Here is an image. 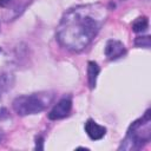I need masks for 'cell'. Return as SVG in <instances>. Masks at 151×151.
Instances as JSON below:
<instances>
[{"instance_id":"1","label":"cell","mask_w":151,"mask_h":151,"mask_svg":"<svg viewBox=\"0 0 151 151\" xmlns=\"http://www.w3.org/2000/svg\"><path fill=\"white\" fill-rule=\"evenodd\" d=\"M107 18V8L99 4H86L64 13L57 27L59 44L73 52L87 47L100 31Z\"/></svg>"},{"instance_id":"2","label":"cell","mask_w":151,"mask_h":151,"mask_svg":"<svg viewBox=\"0 0 151 151\" xmlns=\"http://www.w3.org/2000/svg\"><path fill=\"white\" fill-rule=\"evenodd\" d=\"M151 139V118L150 110H146L144 116L134 120L126 133V137L122 142L119 150H139Z\"/></svg>"},{"instance_id":"3","label":"cell","mask_w":151,"mask_h":151,"mask_svg":"<svg viewBox=\"0 0 151 151\" xmlns=\"http://www.w3.org/2000/svg\"><path fill=\"white\" fill-rule=\"evenodd\" d=\"M47 103L38 93L28 96H19L13 100V110L19 116L37 114L45 110Z\"/></svg>"},{"instance_id":"4","label":"cell","mask_w":151,"mask_h":151,"mask_svg":"<svg viewBox=\"0 0 151 151\" xmlns=\"http://www.w3.org/2000/svg\"><path fill=\"white\" fill-rule=\"evenodd\" d=\"M72 109V100L70 98H63L60 101H58L53 109L50 111L48 113V118L51 120H57V119H61L65 118L66 116L70 114Z\"/></svg>"},{"instance_id":"5","label":"cell","mask_w":151,"mask_h":151,"mask_svg":"<svg viewBox=\"0 0 151 151\" xmlns=\"http://www.w3.org/2000/svg\"><path fill=\"white\" fill-rule=\"evenodd\" d=\"M126 53V48L124 46L123 42L118 41V40H109L105 45V55L107 57V59L110 60H116L122 58L124 54Z\"/></svg>"},{"instance_id":"6","label":"cell","mask_w":151,"mask_h":151,"mask_svg":"<svg viewBox=\"0 0 151 151\" xmlns=\"http://www.w3.org/2000/svg\"><path fill=\"white\" fill-rule=\"evenodd\" d=\"M85 132L87 133V136L92 139V140H99L101 139L105 133H106V129L99 124H97L94 120L88 119L85 123Z\"/></svg>"},{"instance_id":"7","label":"cell","mask_w":151,"mask_h":151,"mask_svg":"<svg viewBox=\"0 0 151 151\" xmlns=\"http://www.w3.org/2000/svg\"><path fill=\"white\" fill-rule=\"evenodd\" d=\"M99 72H100V68H99L98 64L94 61H88V64H87V81H88L90 88L96 87Z\"/></svg>"},{"instance_id":"8","label":"cell","mask_w":151,"mask_h":151,"mask_svg":"<svg viewBox=\"0 0 151 151\" xmlns=\"http://www.w3.org/2000/svg\"><path fill=\"white\" fill-rule=\"evenodd\" d=\"M13 84H14V76L12 73L0 74V98L12 88Z\"/></svg>"},{"instance_id":"9","label":"cell","mask_w":151,"mask_h":151,"mask_svg":"<svg viewBox=\"0 0 151 151\" xmlns=\"http://www.w3.org/2000/svg\"><path fill=\"white\" fill-rule=\"evenodd\" d=\"M147 27H149V20L146 17H139L132 24V31L136 33L145 32L147 29Z\"/></svg>"},{"instance_id":"10","label":"cell","mask_w":151,"mask_h":151,"mask_svg":"<svg viewBox=\"0 0 151 151\" xmlns=\"http://www.w3.org/2000/svg\"><path fill=\"white\" fill-rule=\"evenodd\" d=\"M134 45L138 47H145V48H150L151 46V40L149 35H144V37H137L134 39Z\"/></svg>"},{"instance_id":"11","label":"cell","mask_w":151,"mask_h":151,"mask_svg":"<svg viewBox=\"0 0 151 151\" xmlns=\"http://www.w3.org/2000/svg\"><path fill=\"white\" fill-rule=\"evenodd\" d=\"M42 143H44V138H42L41 136H38V137L35 138V149H37V150H42V149H44Z\"/></svg>"},{"instance_id":"12","label":"cell","mask_w":151,"mask_h":151,"mask_svg":"<svg viewBox=\"0 0 151 151\" xmlns=\"http://www.w3.org/2000/svg\"><path fill=\"white\" fill-rule=\"evenodd\" d=\"M13 0H0V7H7Z\"/></svg>"}]
</instances>
